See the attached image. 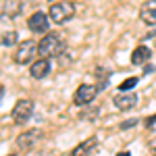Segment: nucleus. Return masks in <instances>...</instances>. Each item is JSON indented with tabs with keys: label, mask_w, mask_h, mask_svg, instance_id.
Segmentation results:
<instances>
[{
	"label": "nucleus",
	"mask_w": 156,
	"mask_h": 156,
	"mask_svg": "<svg viewBox=\"0 0 156 156\" xmlns=\"http://www.w3.org/2000/svg\"><path fill=\"white\" fill-rule=\"evenodd\" d=\"M40 135H42V133L37 131V129H29V131L21 133V135L17 137V146H19L21 150H31V148L37 144Z\"/></svg>",
	"instance_id": "9"
},
{
	"label": "nucleus",
	"mask_w": 156,
	"mask_h": 156,
	"mask_svg": "<svg viewBox=\"0 0 156 156\" xmlns=\"http://www.w3.org/2000/svg\"><path fill=\"white\" fill-rule=\"evenodd\" d=\"M152 154H154V156H156V144H154V146H152Z\"/></svg>",
	"instance_id": "17"
},
{
	"label": "nucleus",
	"mask_w": 156,
	"mask_h": 156,
	"mask_svg": "<svg viewBox=\"0 0 156 156\" xmlns=\"http://www.w3.org/2000/svg\"><path fill=\"white\" fill-rule=\"evenodd\" d=\"M146 127H148V129H156V115L146 121Z\"/></svg>",
	"instance_id": "16"
},
{
	"label": "nucleus",
	"mask_w": 156,
	"mask_h": 156,
	"mask_svg": "<svg viewBox=\"0 0 156 156\" xmlns=\"http://www.w3.org/2000/svg\"><path fill=\"white\" fill-rule=\"evenodd\" d=\"M119 156H131V154H129V152H123V154H119Z\"/></svg>",
	"instance_id": "18"
},
{
	"label": "nucleus",
	"mask_w": 156,
	"mask_h": 156,
	"mask_svg": "<svg viewBox=\"0 0 156 156\" xmlns=\"http://www.w3.org/2000/svg\"><path fill=\"white\" fill-rule=\"evenodd\" d=\"M36 52H37V44L34 40H25V42L19 44V48L15 50V62L17 65H27L36 56Z\"/></svg>",
	"instance_id": "4"
},
{
	"label": "nucleus",
	"mask_w": 156,
	"mask_h": 156,
	"mask_svg": "<svg viewBox=\"0 0 156 156\" xmlns=\"http://www.w3.org/2000/svg\"><path fill=\"white\" fill-rule=\"evenodd\" d=\"M96 146H98V140L96 137H90V140L81 142L79 146H75V150L71 152V156H92V152L96 150Z\"/></svg>",
	"instance_id": "11"
},
{
	"label": "nucleus",
	"mask_w": 156,
	"mask_h": 156,
	"mask_svg": "<svg viewBox=\"0 0 156 156\" xmlns=\"http://www.w3.org/2000/svg\"><path fill=\"white\" fill-rule=\"evenodd\" d=\"M140 19L148 25H156V0H146L140 9Z\"/></svg>",
	"instance_id": "10"
},
{
	"label": "nucleus",
	"mask_w": 156,
	"mask_h": 156,
	"mask_svg": "<svg viewBox=\"0 0 156 156\" xmlns=\"http://www.w3.org/2000/svg\"><path fill=\"white\" fill-rule=\"evenodd\" d=\"M62 50H65V42H62V37L58 34H46L37 44V54L42 58L58 56V54H62Z\"/></svg>",
	"instance_id": "1"
},
{
	"label": "nucleus",
	"mask_w": 156,
	"mask_h": 156,
	"mask_svg": "<svg viewBox=\"0 0 156 156\" xmlns=\"http://www.w3.org/2000/svg\"><path fill=\"white\" fill-rule=\"evenodd\" d=\"M135 85H137V77H129V79H125V81L119 85V90L121 92H127V90H131Z\"/></svg>",
	"instance_id": "14"
},
{
	"label": "nucleus",
	"mask_w": 156,
	"mask_h": 156,
	"mask_svg": "<svg viewBox=\"0 0 156 156\" xmlns=\"http://www.w3.org/2000/svg\"><path fill=\"white\" fill-rule=\"evenodd\" d=\"M135 123H137V121H135V119H131V121H123V123H121L119 127H121V129H129V127H133Z\"/></svg>",
	"instance_id": "15"
},
{
	"label": "nucleus",
	"mask_w": 156,
	"mask_h": 156,
	"mask_svg": "<svg viewBox=\"0 0 156 156\" xmlns=\"http://www.w3.org/2000/svg\"><path fill=\"white\" fill-rule=\"evenodd\" d=\"M17 37H19V34H17V31H4L0 42H2V46H4V48H11V46H15V44H17Z\"/></svg>",
	"instance_id": "13"
},
{
	"label": "nucleus",
	"mask_w": 156,
	"mask_h": 156,
	"mask_svg": "<svg viewBox=\"0 0 156 156\" xmlns=\"http://www.w3.org/2000/svg\"><path fill=\"white\" fill-rule=\"evenodd\" d=\"M152 58V50L148 46H137V48L131 52V62L133 65H144Z\"/></svg>",
	"instance_id": "12"
},
{
	"label": "nucleus",
	"mask_w": 156,
	"mask_h": 156,
	"mask_svg": "<svg viewBox=\"0 0 156 156\" xmlns=\"http://www.w3.org/2000/svg\"><path fill=\"white\" fill-rule=\"evenodd\" d=\"M112 104L119 108V110H131L137 104V96L135 94H129V92H119L117 96L112 98Z\"/></svg>",
	"instance_id": "8"
},
{
	"label": "nucleus",
	"mask_w": 156,
	"mask_h": 156,
	"mask_svg": "<svg viewBox=\"0 0 156 156\" xmlns=\"http://www.w3.org/2000/svg\"><path fill=\"white\" fill-rule=\"evenodd\" d=\"M27 27L34 31V34H48L50 27V15L44 11H36L29 19H27Z\"/></svg>",
	"instance_id": "5"
},
{
	"label": "nucleus",
	"mask_w": 156,
	"mask_h": 156,
	"mask_svg": "<svg viewBox=\"0 0 156 156\" xmlns=\"http://www.w3.org/2000/svg\"><path fill=\"white\" fill-rule=\"evenodd\" d=\"M31 115H34V102H31L29 98L17 100V104H15L12 110H11V117L17 125H25L27 121L31 119Z\"/></svg>",
	"instance_id": "3"
},
{
	"label": "nucleus",
	"mask_w": 156,
	"mask_h": 156,
	"mask_svg": "<svg viewBox=\"0 0 156 156\" xmlns=\"http://www.w3.org/2000/svg\"><path fill=\"white\" fill-rule=\"evenodd\" d=\"M75 4H73L71 0H58V2H52V6H50V21L56 25H62L67 23V21H71L73 17H75Z\"/></svg>",
	"instance_id": "2"
},
{
	"label": "nucleus",
	"mask_w": 156,
	"mask_h": 156,
	"mask_svg": "<svg viewBox=\"0 0 156 156\" xmlns=\"http://www.w3.org/2000/svg\"><path fill=\"white\" fill-rule=\"evenodd\" d=\"M50 69H52L50 58H42V56H40V60H34V62H31L29 75H31L34 79H44V77L50 73Z\"/></svg>",
	"instance_id": "7"
},
{
	"label": "nucleus",
	"mask_w": 156,
	"mask_h": 156,
	"mask_svg": "<svg viewBox=\"0 0 156 156\" xmlns=\"http://www.w3.org/2000/svg\"><path fill=\"white\" fill-rule=\"evenodd\" d=\"M98 94V87L92 83H81L77 90H75V104L77 106H85V104H92V100L96 98Z\"/></svg>",
	"instance_id": "6"
}]
</instances>
